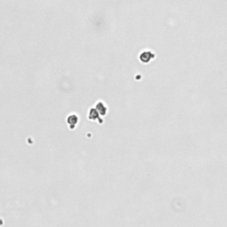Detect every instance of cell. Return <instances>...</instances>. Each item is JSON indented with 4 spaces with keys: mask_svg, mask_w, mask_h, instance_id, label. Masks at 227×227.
<instances>
[{
    "mask_svg": "<svg viewBox=\"0 0 227 227\" xmlns=\"http://www.w3.org/2000/svg\"><path fill=\"white\" fill-rule=\"evenodd\" d=\"M154 58V54L151 53V52H144L140 54V60L144 63H147L149 62L152 59Z\"/></svg>",
    "mask_w": 227,
    "mask_h": 227,
    "instance_id": "1",
    "label": "cell"
},
{
    "mask_svg": "<svg viewBox=\"0 0 227 227\" xmlns=\"http://www.w3.org/2000/svg\"><path fill=\"white\" fill-rule=\"evenodd\" d=\"M77 122H78V117L75 115H70L68 117V119H67V123L69 124V126L71 130L75 128Z\"/></svg>",
    "mask_w": 227,
    "mask_h": 227,
    "instance_id": "2",
    "label": "cell"
}]
</instances>
